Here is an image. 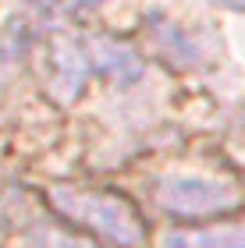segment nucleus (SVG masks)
<instances>
[{"label": "nucleus", "instance_id": "obj_9", "mask_svg": "<svg viewBox=\"0 0 245 248\" xmlns=\"http://www.w3.org/2000/svg\"><path fill=\"white\" fill-rule=\"evenodd\" d=\"M4 202L7 199H4V185H0V217H4Z\"/></svg>", "mask_w": 245, "mask_h": 248}, {"label": "nucleus", "instance_id": "obj_2", "mask_svg": "<svg viewBox=\"0 0 245 248\" xmlns=\"http://www.w3.org/2000/svg\"><path fill=\"white\" fill-rule=\"evenodd\" d=\"M153 202L178 220H213L245 206V185L224 170H174L153 185Z\"/></svg>", "mask_w": 245, "mask_h": 248}, {"label": "nucleus", "instance_id": "obj_6", "mask_svg": "<svg viewBox=\"0 0 245 248\" xmlns=\"http://www.w3.org/2000/svg\"><path fill=\"white\" fill-rule=\"evenodd\" d=\"M160 248H245V217L206 223V227H185L160 238Z\"/></svg>", "mask_w": 245, "mask_h": 248}, {"label": "nucleus", "instance_id": "obj_1", "mask_svg": "<svg viewBox=\"0 0 245 248\" xmlns=\"http://www.w3.org/2000/svg\"><path fill=\"white\" fill-rule=\"evenodd\" d=\"M50 206L64 220H71L75 227L96 234L99 241H107L114 248H139L146 241L142 217L117 191L82 188V185H53L50 188Z\"/></svg>", "mask_w": 245, "mask_h": 248}, {"label": "nucleus", "instance_id": "obj_4", "mask_svg": "<svg viewBox=\"0 0 245 248\" xmlns=\"http://www.w3.org/2000/svg\"><path fill=\"white\" fill-rule=\"evenodd\" d=\"M47 89L57 103H75L89 78L93 75V61H89V46H85V36H71V32H57L50 36V50H47Z\"/></svg>", "mask_w": 245, "mask_h": 248}, {"label": "nucleus", "instance_id": "obj_3", "mask_svg": "<svg viewBox=\"0 0 245 248\" xmlns=\"http://www.w3.org/2000/svg\"><path fill=\"white\" fill-rule=\"evenodd\" d=\"M146 43L171 71H206L220 61V39L213 29L188 25L163 11H153L146 18Z\"/></svg>", "mask_w": 245, "mask_h": 248}, {"label": "nucleus", "instance_id": "obj_5", "mask_svg": "<svg viewBox=\"0 0 245 248\" xmlns=\"http://www.w3.org/2000/svg\"><path fill=\"white\" fill-rule=\"evenodd\" d=\"M89 61H93V75H103L114 85H135L146 75V61L135 46L110 36H85Z\"/></svg>", "mask_w": 245, "mask_h": 248}, {"label": "nucleus", "instance_id": "obj_7", "mask_svg": "<svg viewBox=\"0 0 245 248\" xmlns=\"http://www.w3.org/2000/svg\"><path fill=\"white\" fill-rule=\"evenodd\" d=\"M32 248H99V245H89L82 238H71L57 227H39L32 234Z\"/></svg>", "mask_w": 245, "mask_h": 248}, {"label": "nucleus", "instance_id": "obj_8", "mask_svg": "<svg viewBox=\"0 0 245 248\" xmlns=\"http://www.w3.org/2000/svg\"><path fill=\"white\" fill-rule=\"evenodd\" d=\"M213 4L228 7V11H238V15H245V0H213Z\"/></svg>", "mask_w": 245, "mask_h": 248}]
</instances>
